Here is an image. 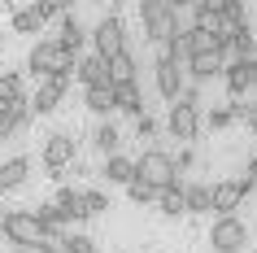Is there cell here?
<instances>
[{
  "mask_svg": "<svg viewBox=\"0 0 257 253\" xmlns=\"http://www.w3.org/2000/svg\"><path fill=\"white\" fill-rule=\"evenodd\" d=\"M74 66H79V57H70L57 40H40L27 53V70L35 74V83H44V79H70Z\"/></svg>",
  "mask_w": 257,
  "mask_h": 253,
  "instance_id": "cell-1",
  "label": "cell"
},
{
  "mask_svg": "<svg viewBox=\"0 0 257 253\" xmlns=\"http://www.w3.org/2000/svg\"><path fill=\"white\" fill-rule=\"evenodd\" d=\"M140 22H144V40H153L157 48H166L183 31L179 27V5H170V0H140Z\"/></svg>",
  "mask_w": 257,
  "mask_h": 253,
  "instance_id": "cell-2",
  "label": "cell"
},
{
  "mask_svg": "<svg viewBox=\"0 0 257 253\" xmlns=\"http://www.w3.org/2000/svg\"><path fill=\"white\" fill-rule=\"evenodd\" d=\"M136 179H140V184H149L153 192H162V188H175V184H179L175 157H170L166 148H144V153L136 157Z\"/></svg>",
  "mask_w": 257,
  "mask_h": 253,
  "instance_id": "cell-3",
  "label": "cell"
},
{
  "mask_svg": "<svg viewBox=\"0 0 257 253\" xmlns=\"http://www.w3.org/2000/svg\"><path fill=\"white\" fill-rule=\"evenodd\" d=\"M0 231H5V240H9L14 249H27V253L44 244V227L35 223L31 210H5L0 214Z\"/></svg>",
  "mask_w": 257,
  "mask_h": 253,
  "instance_id": "cell-4",
  "label": "cell"
},
{
  "mask_svg": "<svg viewBox=\"0 0 257 253\" xmlns=\"http://www.w3.org/2000/svg\"><path fill=\"white\" fill-rule=\"evenodd\" d=\"M248 223L244 218H214V227H209V249L214 253H244V244H248Z\"/></svg>",
  "mask_w": 257,
  "mask_h": 253,
  "instance_id": "cell-5",
  "label": "cell"
},
{
  "mask_svg": "<svg viewBox=\"0 0 257 253\" xmlns=\"http://www.w3.org/2000/svg\"><path fill=\"white\" fill-rule=\"evenodd\" d=\"M92 44H96V57H100V61H113V57L126 48V27H122V18L118 14H105L92 27Z\"/></svg>",
  "mask_w": 257,
  "mask_h": 253,
  "instance_id": "cell-6",
  "label": "cell"
},
{
  "mask_svg": "<svg viewBox=\"0 0 257 253\" xmlns=\"http://www.w3.org/2000/svg\"><path fill=\"white\" fill-rule=\"evenodd\" d=\"M244 201H248V184H244L240 175H227V179H218L209 188V210H218V218H231Z\"/></svg>",
  "mask_w": 257,
  "mask_h": 253,
  "instance_id": "cell-7",
  "label": "cell"
},
{
  "mask_svg": "<svg viewBox=\"0 0 257 253\" xmlns=\"http://www.w3.org/2000/svg\"><path fill=\"white\" fill-rule=\"evenodd\" d=\"M74 157H79V144H74V135H70V131H53L48 140H44V166H48V179H61Z\"/></svg>",
  "mask_w": 257,
  "mask_h": 253,
  "instance_id": "cell-8",
  "label": "cell"
},
{
  "mask_svg": "<svg viewBox=\"0 0 257 253\" xmlns=\"http://www.w3.org/2000/svg\"><path fill=\"white\" fill-rule=\"evenodd\" d=\"M166 127H170V135H175L179 144L188 148L192 140H196V131H201V114H196V109L192 105H170V118H166Z\"/></svg>",
  "mask_w": 257,
  "mask_h": 253,
  "instance_id": "cell-9",
  "label": "cell"
},
{
  "mask_svg": "<svg viewBox=\"0 0 257 253\" xmlns=\"http://www.w3.org/2000/svg\"><path fill=\"white\" fill-rule=\"evenodd\" d=\"M153 70H157V92H162L166 101H179V92H183V70H179V61L162 48L157 61H153Z\"/></svg>",
  "mask_w": 257,
  "mask_h": 253,
  "instance_id": "cell-10",
  "label": "cell"
},
{
  "mask_svg": "<svg viewBox=\"0 0 257 253\" xmlns=\"http://www.w3.org/2000/svg\"><path fill=\"white\" fill-rule=\"evenodd\" d=\"M66 88H70V79H44L40 88H35V96H27L31 114H53V109L66 101Z\"/></svg>",
  "mask_w": 257,
  "mask_h": 253,
  "instance_id": "cell-11",
  "label": "cell"
},
{
  "mask_svg": "<svg viewBox=\"0 0 257 253\" xmlns=\"http://www.w3.org/2000/svg\"><path fill=\"white\" fill-rule=\"evenodd\" d=\"M31 101H18V105H5L0 109V140H9V135H18V131H27L31 127Z\"/></svg>",
  "mask_w": 257,
  "mask_h": 253,
  "instance_id": "cell-12",
  "label": "cell"
},
{
  "mask_svg": "<svg viewBox=\"0 0 257 253\" xmlns=\"http://www.w3.org/2000/svg\"><path fill=\"white\" fill-rule=\"evenodd\" d=\"M74 74L83 79V88H113V83H109V61H100L96 53L79 57V66H74Z\"/></svg>",
  "mask_w": 257,
  "mask_h": 253,
  "instance_id": "cell-13",
  "label": "cell"
},
{
  "mask_svg": "<svg viewBox=\"0 0 257 253\" xmlns=\"http://www.w3.org/2000/svg\"><path fill=\"white\" fill-rule=\"evenodd\" d=\"M113 109L131 114V118H140V114H144V92H140V79H136V83H113Z\"/></svg>",
  "mask_w": 257,
  "mask_h": 253,
  "instance_id": "cell-14",
  "label": "cell"
},
{
  "mask_svg": "<svg viewBox=\"0 0 257 253\" xmlns=\"http://www.w3.org/2000/svg\"><path fill=\"white\" fill-rule=\"evenodd\" d=\"M222 66H227V61H222L218 53L188 57V74H192V83H196V88H201V83H209V79H218V74H222Z\"/></svg>",
  "mask_w": 257,
  "mask_h": 253,
  "instance_id": "cell-15",
  "label": "cell"
},
{
  "mask_svg": "<svg viewBox=\"0 0 257 253\" xmlns=\"http://www.w3.org/2000/svg\"><path fill=\"white\" fill-rule=\"evenodd\" d=\"M57 44H61V48H66L70 57H79V48L87 44V31H83V22H79L74 14H70V9L61 14V35H57Z\"/></svg>",
  "mask_w": 257,
  "mask_h": 253,
  "instance_id": "cell-16",
  "label": "cell"
},
{
  "mask_svg": "<svg viewBox=\"0 0 257 253\" xmlns=\"http://www.w3.org/2000/svg\"><path fill=\"white\" fill-rule=\"evenodd\" d=\"M100 179H109V184H131L136 179V157H126V153H113V157H105V166H100Z\"/></svg>",
  "mask_w": 257,
  "mask_h": 253,
  "instance_id": "cell-17",
  "label": "cell"
},
{
  "mask_svg": "<svg viewBox=\"0 0 257 253\" xmlns=\"http://www.w3.org/2000/svg\"><path fill=\"white\" fill-rule=\"evenodd\" d=\"M92 144H96L100 157H113V153L122 148V131H118L109 118H100V122H96V131H92Z\"/></svg>",
  "mask_w": 257,
  "mask_h": 253,
  "instance_id": "cell-18",
  "label": "cell"
},
{
  "mask_svg": "<svg viewBox=\"0 0 257 253\" xmlns=\"http://www.w3.org/2000/svg\"><path fill=\"white\" fill-rule=\"evenodd\" d=\"M222 83H227V92H231V101H240L253 83H248V61H227L222 66Z\"/></svg>",
  "mask_w": 257,
  "mask_h": 253,
  "instance_id": "cell-19",
  "label": "cell"
},
{
  "mask_svg": "<svg viewBox=\"0 0 257 253\" xmlns=\"http://www.w3.org/2000/svg\"><path fill=\"white\" fill-rule=\"evenodd\" d=\"M192 27L205 31V35H218L222 22H218V0H201V5H192Z\"/></svg>",
  "mask_w": 257,
  "mask_h": 253,
  "instance_id": "cell-20",
  "label": "cell"
},
{
  "mask_svg": "<svg viewBox=\"0 0 257 253\" xmlns=\"http://www.w3.org/2000/svg\"><path fill=\"white\" fill-rule=\"evenodd\" d=\"M31 175V157H9L0 166V192H9V188H22Z\"/></svg>",
  "mask_w": 257,
  "mask_h": 253,
  "instance_id": "cell-21",
  "label": "cell"
},
{
  "mask_svg": "<svg viewBox=\"0 0 257 253\" xmlns=\"http://www.w3.org/2000/svg\"><path fill=\"white\" fill-rule=\"evenodd\" d=\"M183 214H209V184H183Z\"/></svg>",
  "mask_w": 257,
  "mask_h": 253,
  "instance_id": "cell-22",
  "label": "cell"
},
{
  "mask_svg": "<svg viewBox=\"0 0 257 253\" xmlns=\"http://www.w3.org/2000/svg\"><path fill=\"white\" fill-rule=\"evenodd\" d=\"M109 83H136V53L122 48L113 61H109Z\"/></svg>",
  "mask_w": 257,
  "mask_h": 253,
  "instance_id": "cell-23",
  "label": "cell"
},
{
  "mask_svg": "<svg viewBox=\"0 0 257 253\" xmlns=\"http://www.w3.org/2000/svg\"><path fill=\"white\" fill-rule=\"evenodd\" d=\"M18 101H27V92H22V74H18V70H5V74H0V109L18 105Z\"/></svg>",
  "mask_w": 257,
  "mask_h": 253,
  "instance_id": "cell-24",
  "label": "cell"
},
{
  "mask_svg": "<svg viewBox=\"0 0 257 253\" xmlns=\"http://www.w3.org/2000/svg\"><path fill=\"white\" fill-rule=\"evenodd\" d=\"M83 105L92 109L96 118H109V109H113V88H87V92H83Z\"/></svg>",
  "mask_w": 257,
  "mask_h": 253,
  "instance_id": "cell-25",
  "label": "cell"
},
{
  "mask_svg": "<svg viewBox=\"0 0 257 253\" xmlns=\"http://www.w3.org/2000/svg\"><path fill=\"white\" fill-rule=\"evenodd\" d=\"M79 197H83L79 188H57L53 205H57V214H61L66 223H70V218H83V214H79Z\"/></svg>",
  "mask_w": 257,
  "mask_h": 253,
  "instance_id": "cell-26",
  "label": "cell"
},
{
  "mask_svg": "<svg viewBox=\"0 0 257 253\" xmlns=\"http://www.w3.org/2000/svg\"><path fill=\"white\" fill-rule=\"evenodd\" d=\"M105 210H109V197L100 192V188H87V192L79 197V214L83 218H100Z\"/></svg>",
  "mask_w": 257,
  "mask_h": 253,
  "instance_id": "cell-27",
  "label": "cell"
},
{
  "mask_svg": "<svg viewBox=\"0 0 257 253\" xmlns=\"http://www.w3.org/2000/svg\"><path fill=\"white\" fill-rule=\"evenodd\" d=\"M157 205H162L166 218H179V214H183V179H179L175 188H162V192H157Z\"/></svg>",
  "mask_w": 257,
  "mask_h": 253,
  "instance_id": "cell-28",
  "label": "cell"
},
{
  "mask_svg": "<svg viewBox=\"0 0 257 253\" xmlns=\"http://www.w3.org/2000/svg\"><path fill=\"white\" fill-rule=\"evenodd\" d=\"M35 223L44 227V236H53V231H61V227H66V218H61V214H57V205L53 201H44V205H35Z\"/></svg>",
  "mask_w": 257,
  "mask_h": 253,
  "instance_id": "cell-29",
  "label": "cell"
},
{
  "mask_svg": "<svg viewBox=\"0 0 257 253\" xmlns=\"http://www.w3.org/2000/svg\"><path fill=\"white\" fill-rule=\"evenodd\" d=\"M240 114H244L240 101H231V105H218V109H209V127H214V131H227L231 122H240Z\"/></svg>",
  "mask_w": 257,
  "mask_h": 253,
  "instance_id": "cell-30",
  "label": "cell"
},
{
  "mask_svg": "<svg viewBox=\"0 0 257 253\" xmlns=\"http://www.w3.org/2000/svg\"><path fill=\"white\" fill-rule=\"evenodd\" d=\"M40 27H44V18H40V9H35V5L14 9V31H18V35H35Z\"/></svg>",
  "mask_w": 257,
  "mask_h": 253,
  "instance_id": "cell-31",
  "label": "cell"
},
{
  "mask_svg": "<svg viewBox=\"0 0 257 253\" xmlns=\"http://www.w3.org/2000/svg\"><path fill=\"white\" fill-rule=\"evenodd\" d=\"M126 197L136 201V205H149V201H157V192H153L149 184H140V179H131V184H126Z\"/></svg>",
  "mask_w": 257,
  "mask_h": 253,
  "instance_id": "cell-32",
  "label": "cell"
},
{
  "mask_svg": "<svg viewBox=\"0 0 257 253\" xmlns=\"http://www.w3.org/2000/svg\"><path fill=\"white\" fill-rule=\"evenodd\" d=\"M66 249L70 253H96V240L83 236V231H74V236H66Z\"/></svg>",
  "mask_w": 257,
  "mask_h": 253,
  "instance_id": "cell-33",
  "label": "cell"
},
{
  "mask_svg": "<svg viewBox=\"0 0 257 253\" xmlns=\"http://www.w3.org/2000/svg\"><path fill=\"white\" fill-rule=\"evenodd\" d=\"M136 135L140 140H153V135H157V118H153V114H140L136 118Z\"/></svg>",
  "mask_w": 257,
  "mask_h": 253,
  "instance_id": "cell-34",
  "label": "cell"
},
{
  "mask_svg": "<svg viewBox=\"0 0 257 253\" xmlns=\"http://www.w3.org/2000/svg\"><path fill=\"white\" fill-rule=\"evenodd\" d=\"M40 253H70V249H66V231H53V236H44Z\"/></svg>",
  "mask_w": 257,
  "mask_h": 253,
  "instance_id": "cell-35",
  "label": "cell"
},
{
  "mask_svg": "<svg viewBox=\"0 0 257 253\" xmlns=\"http://www.w3.org/2000/svg\"><path fill=\"white\" fill-rule=\"evenodd\" d=\"M35 9H40V18H44V22H53V18H61V14H66V5H61V0H40Z\"/></svg>",
  "mask_w": 257,
  "mask_h": 253,
  "instance_id": "cell-36",
  "label": "cell"
},
{
  "mask_svg": "<svg viewBox=\"0 0 257 253\" xmlns=\"http://www.w3.org/2000/svg\"><path fill=\"white\" fill-rule=\"evenodd\" d=\"M244 184H248V192L257 188V157H248V166H244V175H240Z\"/></svg>",
  "mask_w": 257,
  "mask_h": 253,
  "instance_id": "cell-37",
  "label": "cell"
},
{
  "mask_svg": "<svg viewBox=\"0 0 257 253\" xmlns=\"http://www.w3.org/2000/svg\"><path fill=\"white\" fill-rule=\"evenodd\" d=\"M240 122H244V127H248V131H257V101H253V105H244Z\"/></svg>",
  "mask_w": 257,
  "mask_h": 253,
  "instance_id": "cell-38",
  "label": "cell"
},
{
  "mask_svg": "<svg viewBox=\"0 0 257 253\" xmlns=\"http://www.w3.org/2000/svg\"><path fill=\"white\" fill-rule=\"evenodd\" d=\"M192 161H196V153H192V148H179V157H175V171H188Z\"/></svg>",
  "mask_w": 257,
  "mask_h": 253,
  "instance_id": "cell-39",
  "label": "cell"
},
{
  "mask_svg": "<svg viewBox=\"0 0 257 253\" xmlns=\"http://www.w3.org/2000/svg\"><path fill=\"white\" fill-rule=\"evenodd\" d=\"M248 83H253V88H257V57H253V61H248Z\"/></svg>",
  "mask_w": 257,
  "mask_h": 253,
  "instance_id": "cell-40",
  "label": "cell"
},
{
  "mask_svg": "<svg viewBox=\"0 0 257 253\" xmlns=\"http://www.w3.org/2000/svg\"><path fill=\"white\" fill-rule=\"evenodd\" d=\"M14 253H27V249H14Z\"/></svg>",
  "mask_w": 257,
  "mask_h": 253,
  "instance_id": "cell-41",
  "label": "cell"
}]
</instances>
